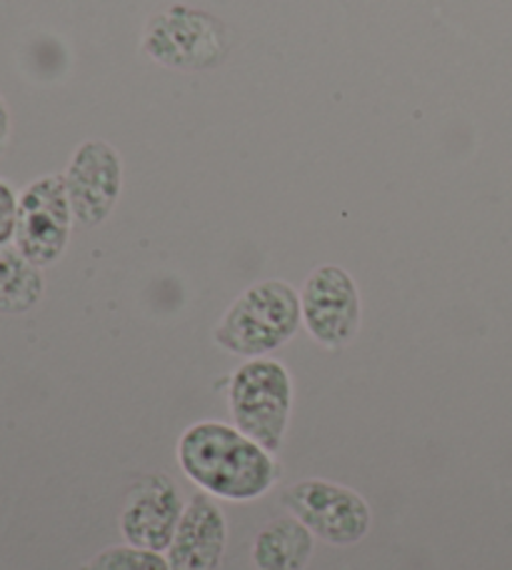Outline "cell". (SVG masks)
I'll return each mask as SVG.
<instances>
[{
    "label": "cell",
    "mask_w": 512,
    "mask_h": 570,
    "mask_svg": "<svg viewBox=\"0 0 512 570\" xmlns=\"http://www.w3.org/2000/svg\"><path fill=\"white\" fill-rule=\"evenodd\" d=\"M176 458L188 481L218 501H258L280 481L275 453L220 421L188 425L178 438Z\"/></svg>",
    "instance_id": "1"
},
{
    "label": "cell",
    "mask_w": 512,
    "mask_h": 570,
    "mask_svg": "<svg viewBox=\"0 0 512 570\" xmlns=\"http://www.w3.org/2000/svg\"><path fill=\"white\" fill-rule=\"evenodd\" d=\"M301 293L285 281L250 285L215 325V343L240 358H263L298 333Z\"/></svg>",
    "instance_id": "2"
},
{
    "label": "cell",
    "mask_w": 512,
    "mask_h": 570,
    "mask_svg": "<svg viewBox=\"0 0 512 570\" xmlns=\"http://www.w3.org/2000/svg\"><path fill=\"white\" fill-rule=\"evenodd\" d=\"M228 411L233 425L265 451L278 453L291 428L293 379L280 361L250 358L230 375Z\"/></svg>",
    "instance_id": "3"
},
{
    "label": "cell",
    "mask_w": 512,
    "mask_h": 570,
    "mask_svg": "<svg viewBox=\"0 0 512 570\" xmlns=\"http://www.w3.org/2000/svg\"><path fill=\"white\" fill-rule=\"evenodd\" d=\"M283 508L311 531L317 541L335 548L361 543L371 533L373 511L353 488L307 478L293 483L280 495Z\"/></svg>",
    "instance_id": "4"
},
{
    "label": "cell",
    "mask_w": 512,
    "mask_h": 570,
    "mask_svg": "<svg viewBox=\"0 0 512 570\" xmlns=\"http://www.w3.org/2000/svg\"><path fill=\"white\" fill-rule=\"evenodd\" d=\"M73 220L63 176L38 178L18 196L13 246L30 263L46 268L66 253Z\"/></svg>",
    "instance_id": "5"
},
{
    "label": "cell",
    "mask_w": 512,
    "mask_h": 570,
    "mask_svg": "<svg viewBox=\"0 0 512 570\" xmlns=\"http://www.w3.org/2000/svg\"><path fill=\"white\" fill-rule=\"evenodd\" d=\"M301 311L305 331L327 351L345 348L361 331V293L341 266H321L305 278Z\"/></svg>",
    "instance_id": "6"
},
{
    "label": "cell",
    "mask_w": 512,
    "mask_h": 570,
    "mask_svg": "<svg viewBox=\"0 0 512 570\" xmlns=\"http://www.w3.org/2000/svg\"><path fill=\"white\" fill-rule=\"evenodd\" d=\"M146 53L173 68H205L225 53V36L218 20L190 8H170L150 20Z\"/></svg>",
    "instance_id": "7"
},
{
    "label": "cell",
    "mask_w": 512,
    "mask_h": 570,
    "mask_svg": "<svg viewBox=\"0 0 512 570\" xmlns=\"http://www.w3.org/2000/svg\"><path fill=\"white\" fill-rule=\"evenodd\" d=\"M183 511L186 503L168 475H140L122 501L118 518L120 533L130 546L163 553L173 543Z\"/></svg>",
    "instance_id": "8"
},
{
    "label": "cell",
    "mask_w": 512,
    "mask_h": 570,
    "mask_svg": "<svg viewBox=\"0 0 512 570\" xmlns=\"http://www.w3.org/2000/svg\"><path fill=\"white\" fill-rule=\"evenodd\" d=\"M63 180L73 218L86 228L98 226L110 216L120 196L118 153L106 142H86L76 150Z\"/></svg>",
    "instance_id": "9"
},
{
    "label": "cell",
    "mask_w": 512,
    "mask_h": 570,
    "mask_svg": "<svg viewBox=\"0 0 512 570\" xmlns=\"http://www.w3.org/2000/svg\"><path fill=\"white\" fill-rule=\"evenodd\" d=\"M228 548V521L208 493H196L166 551L170 570H218Z\"/></svg>",
    "instance_id": "10"
},
{
    "label": "cell",
    "mask_w": 512,
    "mask_h": 570,
    "mask_svg": "<svg viewBox=\"0 0 512 570\" xmlns=\"http://www.w3.org/2000/svg\"><path fill=\"white\" fill-rule=\"evenodd\" d=\"M315 551V535L298 518H275L255 535L250 561L255 570H305Z\"/></svg>",
    "instance_id": "11"
},
{
    "label": "cell",
    "mask_w": 512,
    "mask_h": 570,
    "mask_svg": "<svg viewBox=\"0 0 512 570\" xmlns=\"http://www.w3.org/2000/svg\"><path fill=\"white\" fill-rule=\"evenodd\" d=\"M43 273L16 246L0 248V313H28L43 298Z\"/></svg>",
    "instance_id": "12"
},
{
    "label": "cell",
    "mask_w": 512,
    "mask_h": 570,
    "mask_svg": "<svg viewBox=\"0 0 512 570\" xmlns=\"http://www.w3.org/2000/svg\"><path fill=\"white\" fill-rule=\"evenodd\" d=\"M78 570H170V566L163 553L126 543L102 548Z\"/></svg>",
    "instance_id": "13"
},
{
    "label": "cell",
    "mask_w": 512,
    "mask_h": 570,
    "mask_svg": "<svg viewBox=\"0 0 512 570\" xmlns=\"http://www.w3.org/2000/svg\"><path fill=\"white\" fill-rule=\"evenodd\" d=\"M16 220H18V196L16 190L0 180V248H6L16 236Z\"/></svg>",
    "instance_id": "14"
},
{
    "label": "cell",
    "mask_w": 512,
    "mask_h": 570,
    "mask_svg": "<svg viewBox=\"0 0 512 570\" xmlns=\"http://www.w3.org/2000/svg\"><path fill=\"white\" fill-rule=\"evenodd\" d=\"M8 138H10V110L6 106L3 96H0V153L6 150Z\"/></svg>",
    "instance_id": "15"
}]
</instances>
